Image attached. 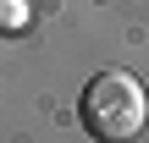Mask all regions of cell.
Listing matches in <instances>:
<instances>
[{
    "instance_id": "obj_1",
    "label": "cell",
    "mask_w": 149,
    "mask_h": 143,
    "mask_svg": "<svg viewBox=\"0 0 149 143\" xmlns=\"http://www.w3.org/2000/svg\"><path fill=\"white\" fill-rule=\"evenodd\" d=\"M77 116H83L88 138H138L149 121V94L138 88L133 72H100L83 88Z\"/></svg>"
},
{
    "instance_id": "obj_2",
    "label": "cell",
    "mask_w": 149,
    "mask_h": 143,
    "mask_svg": "<svg viewBox=\"0 0 149 143\" xmlns=\"http://www.w3.org/2000/svg\"><path fill=\"white\" fill-rule=\"evenodd\" d=\"M28 17H33V11H28V0H0V28H11V33H17V28H28Z\"/></svg>"
}]
</instances>
